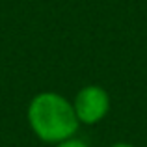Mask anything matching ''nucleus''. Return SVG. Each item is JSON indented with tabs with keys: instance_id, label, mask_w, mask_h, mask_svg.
<instances>
[{
	"instance_id": "nucleus-1",
	"label": "nucleus",
	"mask_w": 147,
	"mask_h": 147,
	"mask_svg": "<svg viewBox=\"0 0 147 147\" xmlns=\"http://www.w3.org/2000/svg\"><path fill=\"white\" fill-rule=\"evenodd\" d=\"M28 121L43 142L69 140L78 129V117L73 104L54 91H45L32 99L28 106Z\"/></svg>"
},
{
	"instance_id": "nucleus-4",
	"label": "nucleus",
	"mask_w": 147,
	"mask_h": 147,
	"mask_svg": "<svg viewBox=\"0 0 147 147\" xmlns=\"http://www.w3.org/2000/svg\"><path fill=\"white\" fill-rule=\"evenodd\" d=\"M112 147H134V145H129V144H115V145H112Z\"/></svg>"
},
{
	"instance_id": "nucleus-2",
	"label": "nucleus",
	"mask_w": 147,
	"mask_h": 147,
	"mask_svg": "<svg viewBox=\"0 0 147 147\" xmlns=\"http://www.w3.org/2000/svg\"><path fill=\"white\" fill-rule=\"evenodd\" d=\"M75 114L78 121L82 123H97L106 115L108 108H110V99L108 93L99 86H86L78 91L75 99Z\"/></svg>"
},
{
	"instance_id": "nucleus-3",
	"label": "nucleus",
	"mask_w": 147,
	"mask_h": 147,
	"mask_svg": "<svg viewBox=\"0 0 147 147\" xmlns=\"http://www.w3.org/2000/svg\"><path fill=\"white\" fill-rule=\"evenodd\" d=\"M58 147H88V145L84 144V142H80V140H73V138H69V140L60 142Z\"/></svg>"
}]
</instances>
